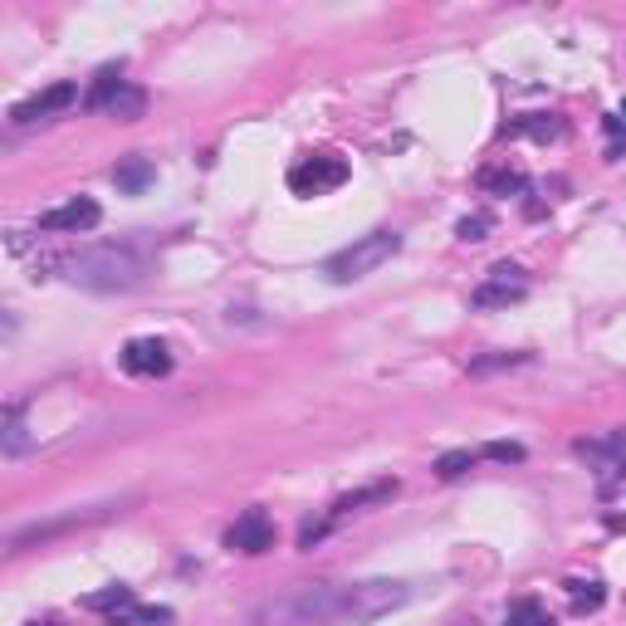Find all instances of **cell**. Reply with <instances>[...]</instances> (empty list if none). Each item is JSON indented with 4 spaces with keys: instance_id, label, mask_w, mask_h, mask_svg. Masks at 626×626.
I'll list each match as a JSON object with an SVG mask.
<instances>
[{
    "instance_id": "cell-10",
    "label": "cell",
    "mask_w": 626,
    "mask_h": 626,
    "mask_svg": "<svg viewBox=\"0 0 626 626\" xmlns=\"http://www.w3.org/2000/svg\"><path fill=\"white\" fill-rule=\"evenodd\" d=\"M118 362H123L128 377H167L172 372V348L162 338H133Z\"/></svg>"
},
{
    "instance_id": "cell-20",
    "label": "cell",
    "mask_w": 626,
    "mask_h": 626,
    "mask_svg": "<svg viewBox=\"0 0 626 626\" xmlns=\"http://www.w3.org/2000/svg\"><path fill=\"white\" fill-rule=\"evenodd\" d=\"M470 465H475V450H446V455H441V460H436L431 470H436L441 480H460V475H465Z\"/></svg>"
},
{
    "instance_id": "cell-14",
    "label": "cell",
    "mask_w": 626,
    "mask_h": 626,
    "mask_svg": "<svg viewBox=\"0 0 626 626\" xmlns=\"http://www.w3.org/2000/svg\"><path fill=\"white\" fill-rule=\"evenodd\" d=\"M123 84H128V79H123V64H103V69L93 74V89L84 93V108H89V113H103V108L123 93Z\"/></svg>"
},
{
    "instance_id": "cell-2",
    "label": "cell",
    "mask_w": 626,
    "mask_h": 626,
    "mask_svg": "<svg viewBox=\"0 0 626 626\" xmlns=\"http://www.w3.org/2000/svg\"><path fill=\"white\" fill-rule=\"evenodd\" d=\"M59 269H64L69 284H79L89 294H128L147 274L142 255H133L128 245H84V250L64 255Z\"/></svg>"
},
{
    "instance_id": "cell-12",
    "label": "cell",
    "mask_w": 626,
    "mask_h": 626,
    "mask_svg": "<svg viewBox=\"0 0 626 626\" xmlns=\"http://www.w3.org/2000/svg\"><path fill=\"white\" fill-rule=\"evenodd\" d=\"M397 494V480H377V485H362V490L353 494H343L333 509H328V519L338 524V519H348V514H358V509H367V504H387Z\"/></svg>"
},
{
    "instance_id": "cell-3",
    "label": "cell",
    "mask_w": 626,
    "mask_h": 626,
    "mask_svg": "<svg viewBox=\"0 0 626 626\" xmlns=\"http://www.w3.org/2000/svg\"><path fill=\"white\" fill-rule=\"evenodd\" d=\"M397 250H402V235H397V230H372V235H358L353 245H343L338 255H328L323 274H328L333 284H353V279H367L372 269H382Z\"/></svg>"
},
{
    "instance_id": "cell-6",
    "label": "cell",
    "mask_w": 626,
    "mask_h": 626,
    "mask_svg": "<svg viewBox=\"0 0 626 626\" xmlns=\"http://www.w3.org/2000/svg\"><path fill=\"white\" fill-rule=\"evenodd\" d=\"M529 294V274L519 265H494L480 284H475V294H470V304L475 309H509V304H519Z\"/></svg>"
},
{
    "instance_id": "cell-26",
    "label": "cell",
    "mask_w": 626,
    "mask_h": 626,
    "mask_svg": "<svg viewBox=\"0 0 626 626\" xmlns=\"http://www.w3.org/2000/svg\"><path fill=\"white\" fill-rule=\"evenodd\" d=\"M602 128H607L612 142H622V137H626V103L617 108V113H607V118H602Z\"/></svg>"
},
{
    "instance_id": "cell-11",
    "label": "cell",
    "mask_w": 626,
    "mask_h": 626,
    "mask_svg": "<svg viewBox=\"0 0 626 626\" xmlns=\"http://www.w3.org/2000/svg\"><path fill=\"white\" fill-rule=\"evenodd\" d=\"M578 455L587 465H597V475H617V470H626V431L607 436V441H582Z\"/></svg>"
},
{
    "instance_id": "cell-8",
    "label": "cell",
    "mask_w": 626,
    "mask_h": 626,
    "mask_svg": "<svg viewBox=\"0 0 626 626\" xmlns=\"http://www.w3.org/2000/svg\"><path fill=\"white\" fill-rule=\"evenodd\" d=\"M69 103H79V84H49L45 93H35V98L15 103V108H10V123H15V128L45 123V118H54V113H64Z\"/></svg>"
},
{
    "instance_id": "cell-17",
    "label": "cell",
    "mask_w": 626,
    "mask_h": 626,
    "mask_svg": "<svg viewBox=\"0 0 626 626\" xmlns=\"http://www.w3.org/2000/svg\"><path fill=\"white\" fill-rule=\"evenodd\" d=\"M504 626H558V622L548 617V607H543L538 597H519V602H509Z\"/></svg>"
},
{
    "instance_id": "cell-5",
    "label": "cell",
    "mask_w": 626,
    "mask_h": 626,
    "mask_svg": "<svg viewBox=\"0 0 626 626\" xmlns=\"http://www.w3.org/2000/svg\"><path fill=\"white\" fill-rule=\"evenodd\" d=\"M343 181H348V162L338 152H318V157H304V162L289 167V191L294 196H323V191H333Z\"/></svg>"
},
{
    "instance_id": "cell-15",
    "label": "cell",
    "mask_w": 626,
    "mask_h": 626,
    "mask_svg": "<svg viewBox=\"0 0 626 626\" xmlns=\"http://www.w3.org/2000/svg\"><path fill=\"white\" fill-rule=\"evenodd\" d=\"M133 602H137L133 587H123V582H113V587L84 597V607H89V612H103V617H113V612H123V607H133Z\"/></svg>"
},
{
    "instance_id": "cell-24",
    "label": "cell",
    "mask_w": 626,
    "mask_h": 626,
    "mask_svg": "<svg viewBox=\"0 0 626 626\" xmlns=\"http://www.w3.org/2000/svg\"><path fill=\"white\" fill-rule=\"evenodd\" d=\"M519 362H529V353H494V358H475V362H470V372L480 377V372H494V367H519Z\"/></svg>"
},
{
    "instance_id": "cell-22",
    "label": "cell",
    "mask_w": 626,
    "mask_h": 626,
    "mask_svg": "<svg viewBox=\"0 0 626 626\" xmlns=\"http://www.w3.org/2000/svg\"><path fill=\"white\" fill-rule=\"evenodd\" d=\"M494 230V216H485V211H475V216H465V221L455 225V235L465 240V245H475V240H485Z\"/></svg>"
},
{
    "instance_id": "cell-18",
    "label": "cell",
    "mask_w": 626,
    "mask_h": 626,
    "mask_svg": "<svg viewBox=\"0 0 626 626\" xmlns=\"http://www.w3.org/2000/svg\"><path fill=\"white\" fill-rule=\"evenodd\" d=\"M568 597H573V612L587 617V612H597V607L607 602V587H602L597 578H573L568 582Z\"/></svg>"
},
{
    "instance_id": "cell-9",
    "label": "cell",
    "mask_w": 626,
    "mask_h": 626,
    "mask_svg": "<svg viewBox=\"0 0 626 626\" xmlns=\"http://www.w3.org/2000/svg\"><path fill=\"white\" fill-rule=\"evenodd\" d=\"M225 548L230 553H269L274 548V519H269L265 509H245L235 524H230V534H225Z\"/></svg>"
},
{
    "instance_id": "cell-4",
    "label": "cell",
    "mask_w": 626,
    "mask_h": 626,
    "mask_svg": "<svg viewBox=\"0 0 626 626\" xmlns=\"http://www.w3.org/2000/svg\"><path fill=\"white\" fill-rule=\"evenodd\" d=\"M411 602V582L397 578H367V582H348V626H372L392 612H402Z\"/></svg>"
},
{
    "instance_id": "cell-27",
    "label": "cell",
    "mask_w": 626,
    "mask_h": 626,
    "mask_svg": "<svg viewBox=\"0 0 626 626\" xmlns=\"http://www.w3.org/2000/svg\"><path fill=\"white\" fill-rule=\"evenodd\" d=\"M30 626H54V622H30Z\"/></svg>"
},
{
    "instance_id": "cell-13",
    "label": "cell",
    "mask_w": 626,
    "mask_h": 626,
    "mask_svg": "<svg viewBox=\"0 0 626 626\" xmlns=\"http://www.w3.org/2000/svg\"><path fill=\"white\" fill-rule=\"evenodd\" d=\"M113 181H118L123 196H142V191L157 181V162H152V157H123V162L113 167Z\"/></svg>"
},
{
    "instance_id": "cell-23",
    "label": "cell",
    "mask_w": 626,
    "mask_h": 626,
    "mask_svg": "<svg viewBox=\"0 0 626 626\" xmlns=\"http://www.w3.org/2000/svg\"><path fill=\"white\" fill-rule=\"evenodd\" d=\"M25 450V426H20V406L5 411V455H20Z\"/></svg>"
},
{
    "instance_id": "cell-21",
    "label": "cell",
    "mask_w": 626,
    "mask_h": 626,
    "mask_svg": "<svg viewBox=\"0 0 626 626\" xmlns=\"http://www.w3.org/2000/svg\"><path fill=\"white\" fill-rule=\"evenodd\" d=\"M514 133H524V137H538V142H548V137H563V123L548 113H534V118H524V123H514Z\"/></svg>"
},
{
    "instance_id": "cell-7",
    "label": "cell",
    "mask_w": 626,
    "mask_h": 626,
    "mask_svg": "<svg viewBox=\"0 0 626 626\" xmlns=\"http://www.w3.org/2000/svg\"><path fill=\"white\" fill-rule=\"evenodd\" d=\"M98 221H103V211H98L93 196H69L64 206H49L45 216H40V230H54V235H84V230H93Z\"/></svg>"
},
{
    "instance_id": "cell-1",
    "label": "cell",
    "mask_w": 626,
    "mask_h": 626,
    "mask_svg": "<svg viewBox=\"0 0 626 626\" xmlns=\"http://www.w3.org/2000/svg\"><path fill=\"white\" fill-rule=\"evenodd\" d=\"M250 626H348V582H299L255 602Z\"/></svg>"
},
{
    "instance_id": "cell-19",
    "label": "cell",
    "mask_w": 626,
    "mask_h": 626,
    "mask_svg": "<svg viewBox=\"0 0 626 626\" xmlns=\"http://www.w3.org/2000/svg\"><path fill=\"white\" fill-rule=\"evenodd\" d=\"M480 186L494 191V196H514V191H524V172H514V167H485Z\"/></svg>"
},
{
    "instance_id": "cell-16",
    "label": "cell",
    "mask_w": 626,
    "mask_h": 626,
    "mask_svg": "<svg viewBox=\"0 0 626 626\" xmlns=\"http://www.w3.org/2000/svg\"><path fill=\"white\" fill-rule=\"evenodd\" d=\"M103 113H108V118H118V123H137V118L147 113V93L137 89V84H123V93H118Z\"/></svg>"
},
{
    "instance_id": "cell-25",
    "label": "cell",
    "mask_w": 626,
    "mask_h": 626,
    "mask_svg": "<svg viewBox=\"0 0 626 626\" xmlns=\"http://www.w3.org/2000/svg\"><path fill=\"white\" fill-rule=\"evenodd\" d=\"M485 455H490V460H499V465H519V460H524V446H514V441H490V446H485Z\"/></svg>"
}]
</instances>
